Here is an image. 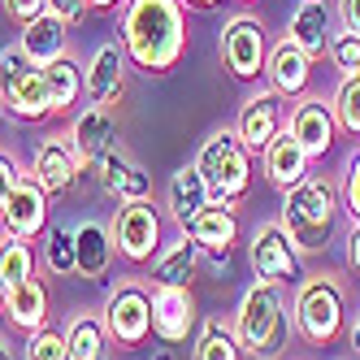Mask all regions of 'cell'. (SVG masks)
<instances>
[{
    "instance_id": "obj_1",
    "label": "cell",
    "mask_w": 360,
    "mask_h": 360,
    "mask_svg": "<svg viewBox=\"0 0 360 360\" xmlns=\"http://www.w3.org/2000/svg\"><path fill=\"white\" fill-rule=\"evenodd\" d=\"M117 44L139 74H169L187 57V5L183 0H126Z\"/></svg>"
},
{
    "instance_id": "obj_2",
    "label": "cell",
    "mask_w": 360,
    "mask_h": 360,
    "mask_svg": "<svg viewBox=\"0 0 360 360\" xmlns=\"http://www.w3.org/2000/svg\"><path fill=\"white\" fill-rule=\"evenodd\" d=\"M339 209H343V187L334 183L330 174H308L304 183H295L291 191H282L278 226L291 235L300 256H313V252H321L330 243Z\"/></svg>"
},
{
    "instance_id": "obj_3",
    "label": "cell",
    "mask_w": 360,
    "mask_h": 360,
    "mask_svg": "<svg viewBox=\"0 0 360 360\" xmlns=\"http://www.w3.org/2000/svg\"><path fill=\"white\" fill-rule=\"evenodd\" d=\"M291 330H295V317L287 308L282 287H274V282H252L239 300V313H235L239 347L252 360H282L291 347Z\"/></svg>"
},
{
    "instance_id": "obj_4",
    "label": "cell",
    "mask_w": 360,
    "mask_h": 360,
    "mask_svg": "<svg viewBox=\"0 0 360 360\" xmlns=\"http://www.w3.org/2000/svg\"><path fill=\"white\" fill-rule=\"evenodd\" d=\"M195 169L209 183L213 204H226V209H239L252 191V152L235 131H217L204 139L195 152Z\"/></svg>"
},
{
    "instance_id": "obj_5",
    "label": "cell",
    "mask_w": 360,
    "mask_h": 360,
    "mask_svg": "<svg viewBox=\"0 0 360 360\" xmlns=\"http://www.w3.org/2000/svg\"><path fill=\"white\" fill-rule=\"evenodd\" d=\"M291 317H295V334L308 343H334L343 334V321H347V291L339 274H313L300 282L295 291V304H291Z\"/></svg>"
},
{
    "instance_id": "obj_6",
    "label": "cell",
    "mask_w": 360,
    "mask_h": 360,
    "mask_svg": "<svg viewBox=\"0 0 360 360\" xmlns=\"http://www.w3.org/2000/svg\"><path fill=\"white\" fill-rule=\"evenodd\" d=\"M0 109L9 122H44L53 117L44 91V70L22 48H0Z\"/></svg>"
},
{
    "instance_id": "obj_7",
    "label": "cell",
    "mask_w": 360,
    "mask_h": 360,
    "mask_svg": "<svg viewBox=\"0 0 360 360\" xmlns=\"http://www.w3.org/2000/svg\"><path fill=\"white\" fill-rule=\"evenodd\" d=\"M217 53H221V65L235 74V79L252 83L265 74V61H269V31L256 13H235L221 27L217 35Z\"/></svg>"
},
{
    "instance_id": "obj_8",
    "label": "cell",
    "mask_w": 360,
    "mask_h": 360,
    "mask_svg": "<svg viewBox=\"0 0 360 360\" xmlns=\"http://www.w3.org/2000/svg\"><path fill=\"white\" fill-rule=\"evenodd\" d=\"M248 265L256 274V282H274V287H287V282H304V256L291 243V235L278 221H265L252 230L248 239Z\"/></svg>"
},
{
    "instance_id": "obj_9",
    "label": "cell",
    "mask_w": 360,
    "mask_h": 360,
    "mask_svg": "<svg viewBox=\"0 0 360 360\" xmlns=\"http://www.w3.org/2000/svg\"><path fill=\"white\" fill-rule=\"evenodd\" d=\"M105 330H109V339L122 347V352H135L148 343V334H152V291L143 287L139 278L131 282H122V287L105 300Z\"/></svg>"
},
{
    "instance_id": "obj_10",
    "label": "cell",
    "mask_w": 360,
    "mask_h": 360,
    "mask_svg": "<svg viewBox=\"0 0 360 360\" xmlns=\"http://www.w3.org/2000/svg\"><path fill=\"white\" fill-rule=\"evenodd\" d=\"M113 248L126 265H148L161 252V213L152 200H131L113 217Z\"/></svg>"
},
{
    "instance_id": "obj_11",
    "label": "cell",
    "mask_w": 360,
    "mask_h": 360,
    "mask_svg": "<svg viewBox=\"0 0 360 360\" xmlns=\"http://www.w3.org/2000/svg\"><path fill=\"white\" fill-rule=\"evenodd\" d=\"M70 139L79 148V161H83V178H96V165L117 152V139H122V122H117V109H100V105H87L79 117L70 122Z\"/></svg>"
},
{
    "instance_id": "obj_12",
    "label": "cell",
    "mask_w": 360,
    "mask_h": 360,
    "mask_svg": "<svg viewBox=\"0 0 360 360\" xmlns=\"http://www.w3.org/2000/svg\"><path fill=\"white\" fill-rule=\"evenodd\" d=\"M287 126L300 139V148L308 152V161L330 157L334 139H339V117H334V105L326 96H300L287 113Z\"/></svg>"
},
{
    "instance_id": "obj_13",
    "label": "cell",
    "mask_w": 360,
    "mask_h": 360,
    "mask_svg": "<svg viewBox=\"0 0 360 360\" xmlns=\"http://www.w3.org/2000/svg\"><path fill=\"white\" fill-rule=\"evenodd\" d=\"M287 126V105H282V96L274 87H256L248 100H243V109H239V122H235V135L243 139V148L252 152H265L269 139Z\"/></svg>"
},
{
    "instance_id": "obj_14",
    "label": "cell",
    "mask_w": 360,
    "mask_h": 360,
    "mask_svg": "<svg viewBox=\"0 0 360 360\" xmlns=\"http://www.w3.org/2000/svg\"><path fill=\"white\" fill-rule=\"evenodd\" d=\"M31 174L35 183L48 195H61L83 178V161H79V148H74L70 135H48L35 143V157H31Z\"/></svg>"
},
{
    "instance_id": "obj_15",
    "label": "cell",
    "mask_w": 360,
    "mask_h": 360,
    "mask_svg": "<svg viewBox=\"0 0 360 360\" xmlns=\"http://www.w3.org/2000/svg\"><path fill=\"white\" fill-rule=\"evenodd\" d=\"M126 65L131 61H126L117 39L100 44L91 53V61H87V70H83V96L100 109H117L122 96H126Z\"/></svg>"
},
{
    "instance_id": "obj_16",
    "label": "cell",
    "mask_w": 360,
    "mask_h": 360,
    "mask_svg": "<svg viewBox=\"0 0 360 360\" xmlns=\"http://www.w3.org/2000/svg\"><path fill=\"white\" fill-rule=\"evenodd\" d=\"M339 31V13H334L330 0H300L291 9V22H287V39L308 53L313 61H321L330 53V39Z\"/></svg>"
},
{
    "instance_id": "obj_17",
    "label": "cell",
    "mask_w": 360,
    "mask_h": 360,
    "mask_svg": "<svg viewBox=\"0 0 360 360\" xmlns=\"http://www.w3.org/2000/svg\"><path fill=\"white\" fill-rule=\"evenodd\" d=\"M48 195L39 183H35V174L27 169L18 178V187L5 204V213H0V226H5V235H18V239H39L44 230H48Z\"/></svg>"
},
{
    "instance_id": "obj_18",
    "label": "cell",
    "mask_w": 360,
    "mask_h": 360,
    "mask_svg": "<svg viewBox=\"0 0 360 360\" xmlns=\"http://www.w3.org/2000/svg\"><path fill=\"white\" fill-rule=\"evenodd\" d=\"M183 235L195 239L204 256H213L217 265H226L235 243H239V217H235V209H226V204H209V209H200L183 226Z\"/></svg>"
},
{
    "instance_id": "obj_19",
    "label": "cell",
    "mask_w": 360,
    "mask_h": 360,
    "mask_svg": "<svg viewBox=\"0 0 360 360\" xmlns=\"http://www.w3.org/2000/svg\"><path fill=\"white\" fill-rule=\"evenodd\" d=\"M195 326V300L191 287H152V334L161 343H187Z\"/></svg>"
},
{
    "instance_id": "obj_20",
    "label": "cell",
    "mask_w": 360,
    "mask_h": 360,
    "mask_svg": "<svg viewBox=\"0 0 360 360\" xmlns=\"http://www.w3.org/2000/svg\"><path fill=\"white\" fill-rule=\"evenodd\" d=\"M313 57L300 53L291 39H278L269 48V61H265V74H269V87L282 96V100H300L313 87Z\"/></svg>"
},
{
    "instance_id": "obj_21",
    "label": "cell",
    "mask_w": 360,
    "mask_h": 360,
    "mask_svg": "<svg viewBox=\"0 0 360 360\" xmlns=\"http://www.w3.org/2000/svg\"><path fill=\"white\" fill-rule=\"evenodd\" d=\"M261 169H265L269 183L282 187V191H291L295 183H304V178H308V152L291 135V126H282V131L269 139V148L261 152Z\"/></svg>"
},
{
    "instance_id": "obj_22",
    "label": "cell",
    "mask_w": 360,
    "mask_h": 360,
    "mask_svg": "<svg viewBox=\"0 0 360 360\" xmlns=\"http://www.w3.org/2000/svg\"><path fill=\"white\" fill-rule=\"evenodd\" d=\"M96 183H100V191H105L109 200H117V204L152 200V183H148V174H143L131 157H126L122 148H117V152H109V157L96 165Z\"/></svg>"
},
{
    "instance_id": "obj_23",
    "label": "cell",
    "mask_w": 360,
    "mask_h": 360,
    "mask_svg": "<svg viewBox=\"0 0 360 360\" xmlns=\"http://www.w3.org/2000/svg\"><path fill=\"white\" fill-rule=\"evenodd\" d=\"M18 48H22V53H27V57L44 70V65H53L57 57H65V53H70V27H65L57 13H39L35 22H27V27H22Z\"/></svg>"
},
{
    "instance_id": "obj_24",
    "label": "cell",
    "mask_w": 360,
    "mask_h": 360,
    "mask_svg": "<svg viewBox=\"0 0 360 360\" xmlns=\"http://www.w3.org/2000/svg\"><path fill=\"white\" fill-rule=\"evenodd\" d=\"M209 204H213V195H209V183H204V174L195 169V161L183 165V169H174L169 187H165V209H169V217L178 221V230H183L200 209H209Z\"/></svg>"
},
{
    "instance_id": "obj_25",
    "label": "cell",
    "mask_w": 360,
    "mask_h": 360,
    "mask_svg": "<svg viewBox=\"0 0 360 360\" xmlns=\"http://www.w3.org/2000/svg\"><path fill=\"white\" fill-rule=\"evenodd\" d=\"M74 248H79V274L100 282V278H109L113 269V230L105 221H83V226H74Z\"/></svg>"
},
{
    "instance_id": "obj_26",
    "label": "cell",
    "mask_w": 360,
    "mask_h": 360,
    "mask_svg": "<svg viewBox=\"0 0 360 360\" xmlns=\"http://www.w3.org/2000/svg\"><path fill=\"white\" fill-rule=\"evenodd\" d=\"M5 321L22 334H35L48 326V287L44 278H27L9 287V300H5Z\"/></svg>"
},
{
    "instance_id": "obj_27",
    "label": "cell",
    "mask_w": 360,
    "mask_h": 360,
    "mask_svg": "<svg viewBox=\"0 0 360 360\" xmlns=\"http://www.w3.org/2000/svg\"><path fill=\"white\" fill-rule=\"evenodd\" d=\"M44 91H48V109H53V117H70L74 105L83 100V65L70 53L57 57L53 65H44Z\"/></svg>"
},
{
    "instance_id": "obj_28",
    "label": "cell",
    "mask_w": 360,
    "mask_h": 360,
    "mask_svg": "<svg viewBox=\"0 0 360 360\" xmlns=\"http://www.w3.org/2000/svg\"><path fill=\"white\" fill-rule=\"evenodd\" d=\"M200 243L195 239H178L169 252H161V261L152 265V287H191V278H195V269H200Z\"/></svg>"
},
{
    "instance_id": "obj_29",
    "label": "cell",
    "mask_w": 360,
    "mask_h": 360,
    "mask_svg": "<svg viewBox=\"0 0 360 360\" xmlns=\"http://www.w3.org/2000/svg\"><path fill=\"white\" fill-rule=\"evenodd\" d=\"M65 343H70V360H109V330H105V321L100 317H91V313H79L70 321V330H65Z\"/></svg>"
},
{
    "instance_id": "obj_30",
    "label": "cell",
    "mask_w": 360,
    "mask_h": 360,
    "mask_svg": "<svg viewBox=\"0 0 360 360\" xmlns=\"http://www.w3.org/2000/svg\"><path fill=\"white\" fill-rule=\"evenodd\" d=\"M44 269L48 274H79V248H74V226H65V221H57V226H48L44 230Z\"/></svg>"
},
{
    "instance_id": "obj_31",
    "label": "cell",
    "mask_w": 360,
    "mask_h": 360,
    "mask_svg": "<svg viewBox=\"0 0 360 360\" xmlns=\"http://www.w3.org/2000/svg\"><path fill=\"white\" fill-rule=\"evenodd\" d=\"M191 360H243V347H239L235 326H226V321L209 317V321L200 326V339H195Z\"/></svg>"
},
{
    "instance_id": "obj_32",
    "label": "cell",
    "mask_w": 360,
    "mask_h": 360,
    "mask_svg": "<svg viewBox=\"0 0 360 360\" xmlns=\"http://www.w3.org/2000/svg\"><path fill=\"white\" fill-rule=\"evenodd\" d=\"M35 265H39V256H35L31 239H18V235H5V239H0V278H5L9 287L35 278Z\"/></svg>"
},
{
    "instance_id": "obj_33",
    "label": "cell",
    "mask_w": 360,
    "mask_h": 360,
    "mask_svg": "<svg viewBox=\"0 0 360 360\" xmlns=\"http://www.w3.org/2000/svg\"><path fill=\"white\" fill-rule=\"evenodd\" d=\"M330 105H334V117H339V131L360 139V74H347Z\"/></svg>"
},
{
    "instance_id": "obj_34",
    "label": "cell",
    "mask_w": 360,
    "mask_h": 360,
    "mask_svg": "<svg viewBox=\"0 0 360 360\" xmlns=\"http://www.w3.org/2000/svg\"><path fill=\"white\" fill-rule=\"evenodd\" d=\"M330 65L334 70H339L343 74V79H347V74H360V35H352V31H334V39H330Z\"/></svg>"
},
{
    "instance_id": "obj_35",
    "label": "cell",
    "mask_w": 360,
    "mask_h": 360,
    "mask_svg": "<svg viewBox=\"0 0 360 360\" xmlns=\"http://www.w3.org/2000/svg\"><path fill=\"white\" fill-rule=\"evenodd\" d=\"M27 360H70L65 334H57L53 326H44V330L27 334Z\"/></svg>"
},
{
    "instance_id": "obj_36",
    "label": "cell",
    "mask_w": 360,
    "mask_h": 360,
    "mask_svg": "<svg viewBox=\"0 0 360 360\" xmlns=\"http://www.w3.org/2000/svg\"><path fill=\"white\" fill-rule=\"evenodd\" d=\"M343 209L352 213V221H360V152L347 161V174H343Z\"/></svg>"
},
{
    "instance_id": "obj_37",
    "label": "cell",
    "mask_w": 360,
    "mask_h": 360,
    "mask_svg": "<svg viewBox=\"0 0 360 360\" xmlns=\"http://www.w3.org/2000/svg\"><path fill=\"white\" fill-rule=\"evenodd\" d=\"M0 5H5L9 22H18V27H27L39 13H48V0H0Z\"/></svg>"
},
{
    "instance_id": "obj_38",
    "label": "cell",
    "mask_w": 360,
    "mask_h": 360,
    "mask_svg": "<svg viewBox=\"0 0 360 360\" xmlns=\"http://www.w3.org/2000/svg\"><path fill=\"white\" fill-rule=\"evenodd\" d=\"M27 174L9 152H0V213H5V204H9V195H13V187H18V178Z\"/></svg>"
},
{
    "instance_id": "obj_39",
    "label": "cell",
    "mask_w": 360,
    "mask_h": 360,
    "mask_svg": "<svg viewBox=\"0 0 360 360\" xmlns=\"http://www.w3.org/2000/svg\"><path fill=\"white\" fill-rule=\"evenodd\" d=\"M48 13H57L65 27H79L87 18V0H48Z\"/></svg>"
},
{
    "instance_id": "obj_40",
    "label": "cell",
    "mask_w": 360,
    "mask_h": 360,
    "mask_svg": "<svg viewBox=\"0 0 360 360\" xmlns=\"http://www.w3.org/2000/svg\"><path fill=\"white\" fill-rule=\"evenodd\" d=\"M334 13H339V27L360 35V0H334Z\"/></svg>"
},
{
    "instance_id": "obj_41",
    "label": "cell",
    "mask_w": 360,
    "mask_h": 360,
    "mask_svg": "<svg viewBox=\"0 0 360 360\" xmlns=\"http://www.w3.org/2000/svg\"><path fill=\"white\" fill-rule=\"evenodd\" d=\"M347 265H352V274H360V221L352 226V235H347Z\"/></svg>"
},
{
    "instance_id": "obj_42",
    "label": "cell",
    "mask_w": 360,
    "mask_h": 360,
    "mask_svg": "<svg viewBox=\"0 0 360 360\" xmlns=\"http://www.w3.org/2000/svg\"><path fill=\"white\" fill-rule=\"evenodd\" d=\"M347 347L360 356V313H356V321H352V334H347Z\"/></svg>"
},
{
    "instance_id": "obj_43",
    "label": "cell",
    "mask_w": 360,
    "mask_h": 360,
    "mask_svg": "<svg viewBox=\"0 0 360 360\" xmlns=\"http://www.w3.org/2000/svg\"><path fill=\"white\" fill-rule=\"evenodd\" d=\"M183 5H187V9H217L221 0H183Z\"/></svg>"
},
{
    "instance_id": "obj_44",
    "label": "cell",
    "mask_w": 360,
    "mask_h": 360,
    "mask_svg": "<svg viewBox=\"0 0 360 360\" xmlns=\"http://www.w3.org/2000/svg\"><path fill=\"white\" fill-rule=\"evenodd\" d=\"M117 5H126V0H87V9H117Z\"/></svg>"
},
{
    "instance_id": "obj_45",
    "label": "cell",
    "mask_w": 360,
    "mask_h": 360,
    "mask_svg": "<svg viewBox=\"0 0 360 360\" xmlns=\"http://www.w3.org/2000/svg\"><path fill=\"white\" fill-rule=\"evenodd\" d=\"M5 300H9V282L0 278V313H5Z\"/></svg>"
},
{
    "instance_id": "obj_46",
    "label": "cell",
    "mask_w": 360,
    "mask_h": 360,
    "mask_svg": "<svg viewBox=\"0 0 360 360\" xmlns=\"http://www.w3.org/2000/svg\"><path fill=\"white\" fill-rule=\"evenodd\" d=\"M152 360H178V356H174V352L165 347V352H157V356H152Z\"/></svg>"
},
{
    "instance_id": "obj_47",
    "label": "cell",
    "mask_w": 360,
    "mask_h": 360,
    "mask_svg": "<svg viewBox=\"0 0 360 360\" xmlns=\"http://www.w3.org/2000/svg\"><path fill=\"white\" fill-rule=\"evenodd\" d=\"M0 360H13V352H9V347H5V343H0Z\"/></svg>"
},
{
    "instance_id": "obj_48",
    "label": "cell",
    "mask_w": 360,
    "mask_h": 360,
    "mask_svg": "<svg viewBox=\"0 0 360 360\" xmlns=\"http://www.w3.org/2000/svg\"><path fill=\"white\" fill-rule=\"evenodd\" d=\"M239 5H248V0H239Z\"/></svg>"
}]
</instances>
